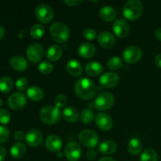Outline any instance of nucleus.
Instances as JSON below:
<instances>
[{"label": "nucleus", "mask_w": 161, "mask_h": 161, "mask_svg": "<svg viewBox=\"0 0 161 161\" xmlns=\"http://www.w3.org/2000/svg\"><path fill=\"white\" fill-rule=\"evenodd\" d=\"M86 157H87V158L89 159V160H93L96 158V157H97V153H96L94 149H90V150L87 151V153H86Z\"/></svg>", "instance_id": "79ce46f5"}, {"label": "nucleus", "mask_w": 161, "mask_h": 161, "mask_svg": "<svg viewBox=\"0 0 161 161\" xmlns=\"http://www.w3.org/2000/svg\"><path fill=\"white\" fill-rule=\"evenodd\" d=\"M143 5L139 0H130L125 3L123 9V14L129 20H136L142 16Z\"/></svg>", "instance_id": "f03ea898"}, {"label": "nucleus", "mask_w": 161, "mask_h": 161, "mask_svg": "<svg viewBox=\"0 0 161 161\" xmlns=\"http://www.w3.org/2000/svg\"><path fill=\"white\" fill-rule=\"evenodd\" d=\"M117 149V145L114 141L112 140H106L102 142L98 146V151L102 154H109L114 153Z\"/></svg>", "instance_id": "5701e85b"}, {"label": "nucleus", "mask_w": 161, "mask_h": 161, "mask_svg": "<svg viewBox=\"0 0 161 161\" xmlns=\"http://www.w3.org/2000/svg\"><path fill=\"white\" fill-rule=\"evenodd\" d=\"M53 66L51 63L48 62V61H42L38 66V69H39V72L44 75H48L50 72L53 71Z\"/></svg>", "instance_id": "72a5a7b5"}, {"label": "nucleus", "mask_w": 161, "mask_h": 161, "mask_svg": "<svg viewBox=\"0 0 161 161\" xmlns=\"http://www.w3.org/2000/svg\"><path fill=\"white\" fill-rule=\"evenodd\" d=\"M127 149L132 155H138L142 150V144L139 139L134 138L129 141L128 145H127Z\"/></svg>", "instance_id": "cd10ccee"}, {"label": "nucleus", "mask_w": 161, "mask_h": 161, "mask_svg": "<svg viewBox=\"0 0 161 161\" xmlns=\"http://www.w3.org/2000/svg\"><path fill=\"white\" fill-rule=\"evenodd\" d=\"M50 34L55 42L63 43L69 39L70 31L69 27L65 24L62 22H56L50 26Z\"/></svg>", "instance_id": "7ed1b4c3"}, {"label": "nucleus", "mask_w": 161, "mask_h": 161, "mask_svg": "<svg viewBox=\"0 0 161 161\" xmlns=\"http://www.w3.org/2000/svg\"><path fill=\"white\" fill-rule=\"evenodd\" d=\"M155 64L157 67L161 68V53L157 54L155 58Z\"/></svg>", "instance_id": "c03bdc74"}, {"label": "nucleus", "mask_w": 161, "mask_h": 161, "mask_svg": "<svg viewBox=\"0 0 161 161\" xmlns=\"http://www.w3.org/2000/svg\"><path fill=\"white\" fill-rule=\"evenodd\" d=\"M114 96L109 92L101 93L94 101V107L97 110L105 111L111 108L114 104Z\"/></svg>", "instance_id": "423d86ee"}, {"label": "nucleus", "mask_w": 161, "mask_h": 161, "mask_svg": "<svg viewBox=\"0 0 161 161\" xmlns=\"http://www.w3.org/2000/svg\"><path fill=\"white\" fill-rule=\"evenodd\" d=\"M103 70V65L97 61H91L85 66V72L90 76H97L102 73Z\"/></svg>", "instance_id": "aec40b11"}, {"label": "nucleus", "mask_w": 161, "mask_h": 161, "mask_svg": "<svg viewBox=\"0 0 161 161\" xmlns=\"http://www.w3.org/2000/svg\"><path fill=\"white\" fill-rule=\"evenodd\" d=\"M83 36L87 40H94L97 37V33L94 29L91 28H86L83 31Z\"/></svg>", "instance_id": "58836bf2"}, {"label": "nucleus", "mask_w": 161, "mask_h": 161, "mask_svg": "<svg viewBox=\"0 0 161 161\" xmlns=\"http://www.w3.org/2000/svg\"><path fill=\"white\" fill-rule=\"evenodd\" d=\"M45 33V28L41 24H36L33 25L30 30V34L34 39H40Z\"/></svg>", "instance_id": "7c9ffc66"}, {"label": "nucleus", "mask_w": 161, "mask_h": 161, "mask_svg": "<svg viewBox=\"0 0 161 161\" xmlns=\"http://www.w3.org/2000/svg\"><path fill=\"white\" fill-rule=\"evenodd\" d=\"M26 153V146L21 142H16L11 146L10 155L14 159H20Z\"/></svg>", "instance_id": "a878e982"}, {"label": "nucleus", "mask_w": 161, "mask_h": 161, "mask_svg": "<svg viewBox=\"0 0 161 161\" xmlns=\"http://www.w3.org/2000/svg\"><path fill=\"white\" fill-rule=\"evenodd\" d=\"M43 140V135L39 130L32 129L27 132L25 135V142L31 147H37L40 146Z\"/></svg>", "instance_id": "ddd939ff"}, {"label": "nucleus", "mask_w": 161, "mask_h": 161, "mask_svg": "<svg viewBox=\"0 0 161 161\" xmlns=\"http://www.w3.org/2000/svg\"><path fill=\"white\" fill-rule=\"evenodd\" d=\"M27 99L25 94L21 92H15L11 94L7 100V104L10 108L14 110H20L25 106Z\"/></svg>", "instance_id": "9b49d317"}, {"label": "nucleus", "mask_w": 161, "mask_h": 161, "mask_svg": "<svg viewBox=\"0 0 161 161\" xmlns=\"http://www.w3.org/2000/svg\"><path fill=\"white\" fill-rule=\"evenodd\" d=\"M35 15H36V19L41 23L47 24L51 21L52 19L53 18L54 13H53V9H52L51 6L42 3V4L38 5L36 7Z\"/></svg>", "instance_id": "39448f33"}, {"label": "nucleus", "mask_w": 161, "mask_h": 161, "mask_svg": "<svg viewBox=\"0 0 161 161\" xmlns=\"http://www.w3.org/2000/svg\"><path fill=\"white\" fill-rule=\"evenodd\" d=\"M68 102V98L64 94H59L55 97L54 98V104L57 108H60L64 107Z\"/></svg>", "instance_id": "f704fd0d"}, {"label": "nucleus", "mask_w": 161, "mask_h": 161, "mask_svg": "<svg viewBox=\"0 0 161 161\" xmlns=\"http://www.w3.org/2000/svg\"><path fill=\"white\" fill-rule=\"evenodd\" d=\"M155 36L159 41H161V28H158L155 31Z\"/></svg>", "instance_id": "a18cd8bd"}, {"label": "nucleus", "mask_w": 161, "mask_h": 161, "mask_svg": "<svg viewBox=\"0 0 161 161\" xmlns=\"http://www.w3.org/2000/svg\"><path fill=\"white\" fill-rule=\"evenodd\" d=\"M10 113L6 108H0V124H7L10 121Z\"/></svg>", "instance_id": "c9c22d12"}, {"label": "nucleus", "mask_w": 161, "mask_h": 161, "mask_svg": "<svg viewBox=\"0 0 161 161\" xmlns=\"http://www.w3.org/2000/svg\"><path fill=\"white\" fill-rule=\"evenodd\" d=\"M96 53V47L94 44L91 42H83L80 46L78 49V53L80 57L84 59H88L92 57Z\"/></svg>", "instance_id": "6ab92c4d"}, {"label": "nucleus", "mask_w": 161, "mask_h": 161, "mask_svg": "<svg viewBox=\"0 0 161 161\" xmlns=\"http://www.w3.org/2000/svg\"><path fill=\"white\" fill-rule=\"evenodd\" d=\"M122 64H123L122 59L117 56H114L108 58V61H107V67L113 71L119 69L121 67H122Z\"/></svg>", "instance_id": "2f4dec72"}, {"label": "nucleus", "mask_w": 161, "mask_h": 161, "mask_svg": "<svg viewBox=\"0 0 161 161\" xmlns=\"http://www.w3.org/2000/svg\"><path fill=\"white\" fill-rule=\"evenodd\" d=\"M4 35H5V30L3 28V26L0 25V40L4 37Z\"/></svg>", "instance_id": "de8ad7c7"}, {"label": "nucleus", "mask_w": 161, "mask_h": 161, "mask_svg": "<svg viewBox=\"0 0 161 161\" xmlns=\"http://www.w3.org/2000/svg\"><path fill=\"white\" fill-rule=\"evenodd\" d=\"M3 99L0 98V107H1L2 105H3Z\"/></svg>", "instance_id": "8fccbe9b"}, {"label": "nucleus", "mask_w": 161, "mask_h": 161, "mask_svg": "<svg viewBox=\"0 0 161 161\" xmlns=\"http://www.w3.org/2000/svg\"><path fill=\"white\" fill-rule=\"evenodd\" d=\"M99 16L105 21H113L116 17V11L112 6H104L99 10Z\"/></svg>", "instance_id": "4be33fe9"}, {"label": "nucleus", "mask_w": 161, "mask_h": 161, "mask_svg": "<svg viewBox=\"0 0 161 161\" xmlns=\"http://www.w3.org/2000/svg\"><path fill=\"white\" fill-rule=\"evenodd\" d=\"M99 82L102 86L111 89L119 84V76L117 73L114 72H105L100 77Z\"/></svg>", "instance_id": "f8f14e48"}, {"label": "nucleus", "mask_w": 161, "mask_h": 161, "mask_svg": "<svg viewBox=\"0 0 161 161\" xmlns=\"http://www.w3.org/2000/svg\"><path fill=\"white\" fill-rule=\"evenodd\" d=\"M9 64L14 70L18 71V72H24L28 67V63L27 60L19 55L13 56L9 60Z\"/></svg>", "instance_id": "a211bd4d"}, {"label": "nucleus", "mask_w": 161, "mask_h": 161, "mask_svg": "<svg viewBox=\"0 0 161 161\" xmlns=\"http://www.w3.org/2000/svg\"><path fill=\"white\" fill-rule=\"evenodd\" d=\"M113 30L116 36L119 38H124L129 34L130 26L124 19H117L113 24Z\"/></svg>", "instance_id": "4468645a"}, {"label": "nucleus", "mask_w": 161, "mask_h": 161, "mask_svg": "<svg viewBox=\"0 0 161 161\" xmlns=\"http://www.w3.org/2000/svg\"><path fill=\"white\" fill-rule=\"evenodd\" d=\"M80 120L84 124H90L93 122L94 118V113L91 108H86L82 111L80 114Z\"/></svg>", "instance_id": "c756f323"}, {"label": "nucleus", "mask_w": 161, "mask_h": 161, "mask_svg": "<svg viewBox=\"0 0 161 161\" xmlns=\"http://www.w3.org/2000/svg\"><path fill=\"white\" fill-rule=\"evenodd\" d=\"M140 161H157V153L153 149H146L142 153Z\"/></svg>", "instance_id": "473e14b6"}, {"label": "nucleus", "mask_w": 161, "mask_h": 161, "mask_svg": "<svg viewBox=\"0 0 161 161\" xmlns=\"http://www.w3.org/2000/svg\"><path fill=\"white\" fill-rule=\"evenodd\" d=\"M46 146H47V149L50 150V152L58 153L61 150V147H62L63 142L61 139L60 137L58 135H50L47 138L45 142Z\"/></svg>", "instance_id": "f3484780"}, {"label": "nucleus", "mask_w": 161, "mask_h": 161, "mask_svg": "<svg viewBox=\"0 0 161 161\" xmlns=\"http://www.w3.org/2000/svg\"><path fill=\"white\" fill-rule=\"evenodd\" d=\"M82 3V0H65L64 3L69 6H75Z\"/></svg>", "instance_id": "a19ab883"}, {"label": "nucleus", "mask_w": 161, "mask_h": 161, "mask_svg": "<svg viewBox=\"0 0 161 161\" xmlns=\"http://www.w3.org/2000/svg\"><path fill=\"white\" fill-rule=\"evenodd\" d=\"M66 69L71 75L75 77L80 76L83 73L81 64L80 63V61L75 59H72L68 61L67 64H66Z\"/></svg>", "instance_id": "412c9836"}, {"label": "nucleus", "mask_w": 161, "mask_h": 161, "mask_svg": "<svg viewBox=\"0 0 161 161\" xmlns=\"http://www.w3.org/2000/svg\"><path fill=\"white\" fill-rule=\"evenodd\" d=\"M39 118L45 124L52 125L56 124L61 118V111L56 106L47 105L42 107L39 111Z\"/></svg>", "instance_id": "20e7f679"}, {"label": "nucleus", "mask_w": 161, "mask_h": 161, "mask_svg": "<svg viewBox=\"0 0 161 161\" xmlns=\"http://www.w3.org/2000/svg\"><path fill=\"white\" fill-rule=\"evenodd\" d=\"M44 50L41 44L34 42L30 44L26 50V55L29 61L33 64L39 62L43 57Z\"/></svg>", "instance_id": "6e6552de"}, {"label": "nucleus", "mask_w": 161, "mask_h": 161, "mask_svg": "<svg viewBox=\"0 0 161 161\" xmlns=\"http://www.w3.org/2000/svg\"><path fill=\"white\" fill-rule=\"evenodd\" d=\"M98 161H116V160H115L114 158H113V157H102V158H101Z\"/></svg>", "instance_id": "49530a36"}, {"label": "nucleus", "mask_w": 161, "mask_h": 161, "mask_svg": "<svg viewBox=\"0 0 161 161\" xmlns=\"http://www.w3.org/2000/svg\"><path fill=\"white\" fill-rule=\"evenodd\" d=\"M16 87L18 91H24L25 90H26V88L28 87V80L25 77H20L16 81Z\"/></svg>", "instance_id": "e433bc0d"}, {"label": "nucleus", "mask_w": 161, "mask_h": 161, "mask_svg": "<svg viewBox=\"0 0 161 161\" xmlns=\"http://www.w3.org/2000/svg\"><path fill=\"white\" fill-rule=\"evenodd\" d=\"M14 82L11 77L3 76L0 79V91L3 93H9L12 90Z\"/></svg>", "instance_id": "c85d7f7f"}, {"label": "nucleus", "mask_w": 161, "mask_h": 161, "mask_svg": "<svg viewBox=\"0 0 161 161\" xmlns=\"http://www.w3.org/2000/svg\"><path fill=\"white\" fill-rule=\"evenodd\" d=\"M57 156H58V158H61V157H63V153L61 152V151H59V152L57 153Z\"/></svg>", "instance_id": "09e8293b"}, {"label": "nucleus", "mask_w": 161, "mask_h": 161, "mask_svg": "<svg viewBox=\"0 0 161 161\" xmlns=\"http://www.w3.org/2000/svg\"><path fill=\"white\" fill-rule=\"evenodd\" d=\"M79 140L86 147L94 149L98 144L99 138L97 133L91 130H83L79 135Z\"/></svg>", "instance_id": "0eeeda50"}, {"label": "nucleus", "mask_w": 161, "mask_h": 161, "mask_svg": "<svg viewBox=\"0 0 161 161\" xmlns=\"http://www.w3.org/2000/svg\"><path fill=\"white\" fill-rule=\"evenodd\" d=\"M95 124L102 130H109L113 125L112 118L105 113H100L96 116Z\"/></svg>", "instance_id": "2eb2a0df"}, {"label": "nucleus", "mask_w": 161, "mask_h": 161, "mask_svg": "<svg viewBox=\"0 0 161 161\" xmlns=\"http://www.w3.org/2000/svg\"><path fill=\"white\" fill-rule=\"evenodd\" d=\"M82 155V149L75 142H70L64 147V156L69 161H77Z\"/></svg>", "instance_id": "9d476101"}, {"label": "nucleus", "mask_w": 161, "mask_h": 161, "mask_svg": "<svg viewBox=\"0 0 161 161\" xmlns=\"http://www.w3.org/2000/svg\"><path fill=\"white\" fill-rule=\"evenodd\" d=\"M9 137V131L7 127L0 126V144L5 143Z\"/></svg>", "instance_id": "4c0bfd02"}, {"label": "nucleus", "mask_w": 161, "mask_h": 161, "mask_svg": "<svg viewBox=\"0 0 161 161\" xmlns=\"http://www.w3.org/2000/svg\"><path fill=\"white\" fill-rule=\"evenodd\" d=\"M62 116L68 122L75 123L80 118V114L76 108L72 106H69L64 108L62 112Z\"/></svg>", "instance_id": "b1692460"}, {"label": "nucleus", "mask_w": 161, "mask_h": 161, "mask_svg": "<svg viewBox=\"0 0 161 161\" xmlns=\"http://www.w3.org/2000/svg\"><path fill=\"white\" fill-rule=\"evenodd\" d=\"M96 86L92 80L88 78H81L75 83V92L84 100H91L96 94Z\"/></svg>", "instance_id": "f257e3e1"}, {"label": "nucleus", "mask_w": 161, "mask_h": 161, "mask_svg": "<svg viewBox=\"0 0 161 161\" xmlns=\"http://www.w3.org/2000/svg\"><path fill=\"white\" fill-rule=\"evenodd\" d=\"M63 54V50L59 45H52L48 48L47 51V59L51 61H56L61 58Z\"/></svg>", "instance_id": "393cba45"}, {"label": "nucleus", "mask_w": 161, "mask_h": 161, "mask_svg": "<svg viewBox=\"0 0 161 161\" xmlns=\"http://www.w3.org/2000/svg\"><path fill=\"white\" fill-rule=\"evenodd\" d=\"M14 138L18 142L25 139V135L22 130H16V131L14 132Z\"/></svg>", "instance_id": "ea45409f"}, {"label": "nucleus", "mask_w": 161, "mask_h": 161, "mask_svg": "<svg viewBox=\"0 0 161 161\" xmlns=\"http://www.w3.org/2000/svg\"><path fill=\"white\" fill-rule=\"evenodd\" d=\"M27 96L33 102H39L43 97L44 93L39 86H31L27 90Z\"/></svg>", "instance_id": "bb28decb"}, {"label": "nucleus", "mask_w": 161, "mask_h": 161, "mask_svg": "<svg viewBox=\"0 0 161 161\" xmlns=\"http://www.w3.org/2000/svg\"><path fill=\"white\" fill-rule=\"evenodd\" d=\"M97 42L104 48L110 49L114 47L116 43V39L112 33L103 31L97 36Z\"/></svg>", "instance_id": "dca6fc26"}, {"label": "nucleus", "mask_w": 161, "mask_h": 161, "mask_svg": "<svg viewBox=\"0 0 161 161\" xmlns=\"http://www.w3.org/2000/svg\"><path fill=\"white\" fill-rule=\"evenodd\" d=\"M142 57V51L136 46H130L124 50L123 58L125 62L128 64H135L138 62Z\"/></svg>", "instance_id": "1a4fd4ad"}, {"label": "nucleus", "mask_w": 161, "mask_h": 161, "mask_svg": "<svg viewBox=\"0 0 161 161\" xmlns=\"http://www.w3.org/2000/svg\"><path fill=\"white\" fill-rule=\"evenodd\" d=\"M6 157V150L4 147L0 146V161H3Z\"/></svg>", "instance_id": "37998d69"}]
</instances>
